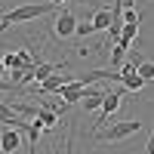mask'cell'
<instances>
[{
    "mask_svg": "<svg viewBox=\"0 0 154 154\" xmlns=\"http://www.w3.org/2000/svg\"><path fill=\"white\" fill-rule=\"evenodd\" d=\"M142 130V120H120V123H111L108 130H99L93 133V139H105V142H123V139H130L133 133Z\"/></svg>",
    "mask_w": 154,
    "mask_h": 154,
    "instance_id": "2",
    "label": "cell"
},
{
    "mask_svg": "<svg viewBox=\"0 0 154 154\" xmlns=\"http://www.w3.org/2000/svg\"><path fill=\"white\" fill-rule=\"evenodd\" d=\"M19 148H22V130L19 126H6L0 133V151L3 154H19Z\"/></svg>",
    "mask_w": 154,
    "mask_h": 154,
    "instance_id": "6",
    "label": "cell"
},
{
    "mask_svg": "<svg viewBox=\"0 0 154 154\" xmlns=\"http://www.w3.org/2000/svg\"><path fill=\"white\" fill-rule=\"evenodd\" d=\"M49 3H56V6H62V3H65V0H49Z\"/></svg>",
    "mask_w": 154,
    "mask_h": 154,
    "instance_id": "16",
    "label": "cell"
},
{
    "mask_svg": "<svg viewBox=\"0 0 154 154\" xmlns=\"http://www.w3.org/2000/svg\"><path fill=\"white\" fill-rule=\"evenodd\" d=\"M123 56H126V46L114 43V49H111V68H123Z\"/></svg>",
    "mask_w": 154,
    "mask_h": 154,
    "instance_id": "10",
    "label": "cell"
},
{
    "mask_svg": "<svg viewBox=\"0 0 154 154\" xmlns=\"http://www.w3.org/2000/svg\"><path fill=\"white\" fill-rule=\"evenodd\" d=\"M93 25H96V31H108L111 25H114V12L111 9H96V16H93Z\"/></svg>",
    "mask_w": 154,
    "mask_h": 154,
    "instance_id": "9",
    "label": "cell"
},
{
    "mask_svg": "<svg viewBox=\"0 0 154 154\" xmlns=\"http://www.w3.org/2000/svg\"><path fill=\"white\" fill-rule=\"evenodd\" d=\"M3 62H6V68H9V71H25V68L40 65V62H37V56H31L28 49H12V53L3 56Z\"/></svg>",
    "mask_w": 154,
    "mask_h": 154,
    "instance_id": "4",
    "label": "cell"
},
{
    "mask_svg": "<svg viewBox=\"0 0 154 154\" xmlns=\"http://www.w3.org/2000/svg\"><path fill=\"white\" fill-rule=\"evenodd\" d=\"M77 37H89V34H96V25L93 22H77Z\"/></svg>",
    "mask_w": 154,
    "mask_h": 154,
    "instance_id": "13",
    "label": "cell"
},
{
    "mask_svg": "<svg viewBox=\"0 0 154 154\" xmlns=\"http://www.w3.org/2000/svg\"><path fill=\"white\" fill-rule=\"evenodd\" d=\"M136 68H139L136 62H123V68H120V83H123V89H130V93H142V89L151 86V83H148Z\"/></svg>",
    "mask_w": 154,
    "mask_h": 154,
    "instance_id": "3",
    "label": "cell"
},
{
    "mask_svg": "<svg viewBox=\"0 0 154 154\" xmlns=\"http://www.w3.org/2000/svg\"><path fill=\"white\" fill-rule=\"evenodd\" d=\"M80 102H83V111H99L102 102H105V89H89Z\"/></svg>",
    "mask_w": 154,
    "mask_h": 154,
    "instance_id": "8",
    "label": "cell"
},
{
    "mask_svg": "<svg viewBox=\"0 0 154 154\" xmlns=\"http://www.w3.org/2000/svg\"><path fill=\"white\" fill-rule=\"evenodd\" d=\"M145 154H154V133H151V139H148V145H145Z\"/></svg>",
    "mask_w": 154,
    "mask_h": 154,
    "instance_id": "15",
    "label": "cell"
},
{
    "mask_svg": "<svg viewBox=\"0 0 154 154\" xmlns=\"http://www.w3.org/2000/svg\"><path fill=\"white\" fill-rule=\"evenodd\" d=\"M56 9H62V6H56V3H22V6L9 9V12H0V31H9L12 25L34 22V19L49 16V12H56Z\"/></svg>",
    "mask_w": 154,
    "mask_h": 154,
    "instance_id": "1",
    "label": "cell"
},
{
    "mask_svg": "<svg viewBox=\"0 0 154 154\" xmlns=\"http://www.w3.org/2000/svg\"><path fill=\"white\" fill-rule=\"evenodd\" d=\"M123 22H133V25H139V22H142V12H139L136 6H123Z\"/></svg>",
    "mask_w": 154,
    "mask_h": 154,
    "instance_id": "12",
    "label": "cell"
},
{
    "mask_svg": "<svg viewBox=\"0 0 154 154\" xmlns=\"http://www.w3.org/2000/svg\"><path fill=\"white\" fill-rule=\"evenodd\" d=\"M86 93H89V86H86V83L71 80V83H65V86L59 89V99H65V102H71V105H74V102H80Z\"/></svg>",
    "mask_w": 154,
    "mask_h": 154,
    "instance_id": "7",
    "label": "cell"
},
{
    "mask_svg": "<svg viewBox=\"0 0 154 154\" xmlns=\"http://www.w3.org/2000/svg\"><path fill=\"white\" fill-rule=\"evenodd\" d=\"M77 3H83V6H96V9H102V0H77Z\"/></svg>",
    "mask_w": 154,
    "mask_h": 154,
    "instance_id": "14",
    "label": "cell"
},
{
    "mask_svg": "<svg viewBox=\"0 0 154 154\" xmlns=\"http://www.w3.org/2000/svg\"><path fill=\"white\" fill-rule=\"evenodd\" d=\"M136 71L142 74L148 83H154V62H148V59H145V62H139V68H136Z\"/></svg>",
    "mask_w": 154,
    "mask_h": 154,
    "instance_id": "11",
    "label": "cell"
},
{
    "mask_svg": "<svg viewBox=\"0 0 154 154\" xmlns=\"http://www.w3.org/2000/svg\"><path fill=\"white\" fill-rule=\"evenodd\" d=\"M53 31H56V37H71L74 31H77V16L71 9H59V16H56V25H53Z\"/></svg>",
    "mask_w": 154,
    "mask_h": 154,
    "instance_id": "5",
    "label": "cell"
}]
</instances>
